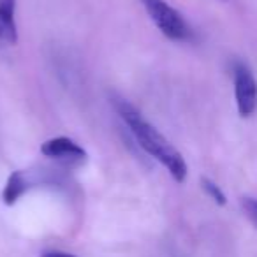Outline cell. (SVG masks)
Returning <instances> with one entry per match:
<instances>
[{
  "mask_svg": "<svg viewBox=\"0 0 257 257\" xmlns=\"http://www.w3.org/2000/svg\"><path fill=\"white\" fill-rule=\"evenodd\" d=\"M111 102H113L116 113L120 114L121 120L127 123L128 131L134 136V140L138 141L141 148L147 152L150 157L157 159L162 166L169 171V175L173 176V180L178 183H183L187 178V168L185 159L182 157L178 150L159 133L157 128L152 123H148L143 118V114L128 102V100L121 99V97H111Z\"/></svg>",
  "mask_w": 257,
  "mask_h": 257,
  "instance_id": "6da1fadb",
  "label": "cell"
},
{
  "mask_svg": "<svg viewBox=\"0 0 257 257\" xmlns=\"http://www.w3.org/2000/svg\"><path fill=\"white\" fill-rule=\"evenodd\" d=\"M27 189H29V180H27L25 173L15 171L8 178L4 190H2V201H4V204L13 206V204L27 192Z\"/></svg>",
  "mask_w": 257,
  "mask_h": 257,
  "instance_id": "5b68a950",
  "label": "cell"
},
{
  "mask_svg": "<svg viewBox=\"0 0 257 257\" xmlns=\"http://www.w3.org/2000/svg\"><path fill=\"white\" fill-rule=\"evenodd\" d=\"M140 2L143 4L152 22L168 39L189 41L192 37V30L185 22V18L175 8H171L166 0H140Z\"/></svg>",
  "mask_w": 257,
  "mask_h": 257,
  "instance_id": "7a4b0ae2",
  "label": "cell"
},
{
  "mask_svg": "<svg viewBox=\"0 0 257 257\" xmlns=\"http://www.w3.org/2000/svg\"><path fill=\"white\" fill-rule=\"evenodd\" d=\"M41 152L46 157L65 162V164H79V162L86 161V152L74 140L65 136L51 138V140L44 141L41 145Z\"/></svg>",
  "mask_w": 257,
  "mask_h": 257,
  "instance_id": "277c9868",
  "label": "cell"
},
{
  "mask_svg": "<svg viewBox=\"0 0 257 257\" xmlns=\"http://www.w3.org/2000/svg\"><path fill=\"white\" fill-rule=\"evenodd\" d=\"M41 257H78V255H72V253H67V252H58V250H51V252H43Z\"/></svg>",
  "mask_w": 257,
  "mask_h": 257,
  "instance_id": "9c48e42d",
  "label": "cell"
},
{
  "mask_svg": "<svg viewBox=\"0 0 257 257\" xmlns=\"http://www.w3.org/2000/svg\"><path fill=\"white\" fill-rule=\"evenodd\" d=\"M234 97L239 116L248 118L257 109V79L248 65H234Z\"/></svg>",
  "mask_w": 257,
  "mask_h": 257,
  "instance_id": "3957f363",
  "label": "cell"
},
{
  "mask_svg": "<svg viewBox=\"0 0 257 257\" xmlns=\"http://www.w3.org/2000/svg\"><path fill=\"white\" fill-rule=\"evenodd\" d=\"M8 43V36H6V30L4 27H2V22H0V46H6Z\"/></svg>",
  "mask_w": 257,
  "mask_h": 257,
  "instance_id": "30bf717a",
  "label": "cell"
},
{
  "mask_svg": "<svg viewBox=\"0 0 257 257\" xmlns=\"http://www.w3.org/2000/svg\"><path fill=\"white\" fill-rule=\"evenodd\" d=\"M241 208H243V211H245L246 217L250 218V222L257 227V199L248 197V196L241 197Z\"/></svg>",
  "mask_w": 257,
  "mask_h": 257,
  "instance_id": "ba28073f",
  "label": "cell"
},
{
  "mask_svg": "<svg viewBox=\"0 0 257 257\" xmlns=\"http://www.w3.org/2000/svg\"><path fill=\"white\" fill-rule=\"evenodd\" d=\"M0 22H2L6 36H8V43L15 44L18 41L15 23V0H0Z\"/></svg>",
  "mask_w": 257,
  "mask_h": 257,
  "instance_id": "8992f818",
  "label": "cell"
},
{
  "mask_svg": "<svg viewBox=\"0 0 257 257\" xmlns=\"http://www.w3.org/2000/svg\"><path fill=\"white\" fill-rule=\"evenodd\" d=\"M218 2H227V0H218Z\"/></svg>",
  "mask_w": 257,
  "mask_h": 257,
  "instance_id": "8fae6325",
  "label": "cell"
},
{
  "mask_svg": "<svg viewBox=\"0 0 257 257\" xmlns=\"http://www.w3.org/2000/svg\"><path fill=\"white\" fill-rule=\"evenodd\" d=\"M201 187L204 189V192L210 196V199H213L215 203L218 204V206H224L225 203H227V197H225V194L222 192V189L217 185V183L213 182V180L210 178H201Z\"/></svg>",
  "mask_w": 257,
  "mask_h": 257,
  "instance_id": "52a82bcc",
  "label": "cell"
}]
</instances>
